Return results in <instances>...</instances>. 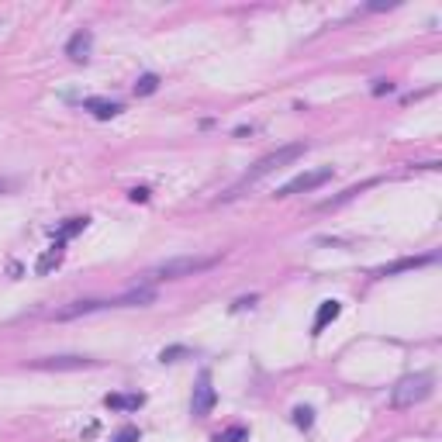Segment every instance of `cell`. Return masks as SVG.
Wrapping results in <instances>:
<instances>
[{
    "label": "cell",
    "mask_w": 442,
    "mask_h": 442,
    "mask_svg": "<svg viewBox=\"0 0 442 442\" xmlns=\"http://www.w3.org/2000/svg\"><path fill=\"white\" fill-rule=\"evenodd\" d=\"M156 301V290L153 287H135V290H128L121 297H111V301H73V304H66L56 311L59 321H69V318H83V315H94V311H107V308H142V304H153Z\"/></svg>",
    "instance_id": "1"
},
{
    "label": "cell",
    "mask_w": 442,
    "mask_h": 442,
    "mask_svg": "<svg viewBox=\"0 0 442 442\" xmlns=\"http://www.w3.org/2000/svg\"><path fill=\"white\" fill-rule=\"evenodd\" d=\"M304 153H308V145H304V142H290V145H280L277 153H270V156H263V159H259V162H256L253 169H249V173H246V177H242V180H239L235 187L228 190L225 197H228V201H232V197H239V193H242V190L249 187V184H256V180H263V177H270V173H277L280 166H287V162H294V159H301Z\"/></svg>",
    "instance_id": "2"
},
{
    "label": "cell",
    "mask_w": 442,
    "mask_h": 442,
    "mask_svg": "<svg viewBox=\"0 0 442 442\" xmlns=\"http://www.w3.org/2000/svg\"><path fill=\"white\" fill-rule=\"evenodd\" d=\"M63 249L66 246H56V242H52V249H45V253L35 259V273H38V277H49L52 270H59V266H63Z\"/></svg>",
    "instance_id": "11"
},
{
    "label": "cell",
    "mask_w": 442,
    "mask_h": 442,
    "mask_svg": "<svg viewBox=\"0 0 442 442\" xmlns=\"http://www.w3.org/2000/svg\"><path fill=\"white\" fill-rule=\"evenodd\" d=\"M187 356H190L187 346H169V349H162V352H159V359H162V363H177V359H187Z\"/></svg>",
    "instance_id": "17"
},
{
    "label": "cell",
    "mask_w": 442,
    "mask_h": 442,
    "mask_svg": "<svg viewBox=\"0 0 442 442\" xmlns=\"http://www.w3.org/2000/svg\"><path fill=\"white\" fill-rule=\"evenodd\" d=\"M32 370H90L97 366V359L90 356H49V359H32Z\"/></svg>",
    "instance_id": "7"
},
{
    "label": "cell",
    "mask_w": 442,
    "mask_h": 442,
    "mask_svg": "<svg viewBox=\"0 0 442 442\" xmlns=\"http://www.w3.org/2000/svg\"><path fill=\"white\" fill-rule=\"evenodd\" d=\"M159 90V76L156 73H145V76H138V83H135V97H149Z\"/></svg>",
    "instance_id": "15"
},
{
    "label": "cell",
    "mask_w": 442,
    "mask_h": 442,
    "mask_svg": "<svg viewBox=\"0 0 442 442\" xmlns=\"http://www.w3.org/2000/svg\"><path fill=\"white\" fill-rule=\"evenodd\" d=\"M246 439H249V429H246V425H232L228 432H218V436H215V442H246Z\"/></svg>",
    "instance_id": "16"
},
{
    "label": "cell",
    "mask_w": 442,
    "mask_h": 442,
    "mask_svg": "<svg viewBox=\"0 0 442 442\" xmlns=\"http://www.w3.org/2000/svg\"><path fill=\"white\" fill-rule=\"evenodd\" d=\"M7 190H11V180H4V177H0V193H7Z\"/></svg>",
    "instance_id": "22"
},
{
    "label": "cell",
    "mask_w": 442,
    "mask_h": 442,
    "mask_svg": "<svg viewBox=\"0 0 442 442\" xmlns=\"http://www.w3.org/2000/svg\"><path fill=\"white\" fill-rule=\"evenodd\" d=\"M90 52H94V32H87V28L73 32V38L66 42V56H69L73 63H87Z\"/></svg>",
    "instance_id": "8"
},
{
    "label": "cell",
    "mask_w": 442,
    "mask_h": 442,
    "mask_svg": "<svg viewBox=\"0 0 442 442\" xmlns=\"http://www.w3.org/2000/svg\"><path fill=\"white\" fill-rule=\"evenodd\" d=\"M332 180V166H321V169H308V173H301V177H294L290 184L277 190V197H294V193H308V190H318L321 184H328Z\"/></svg>",
    "instance_id": "6"
},
{
    "label": "cell",
    "mask_w": 442,
    "mask_h": 442,
    "mask_svg": "<svg viewBox=\"0 0 442 442\" xmlns=\"http://www.w3.org/2000/svg\"><path fill=\"white\" fill-rule=\"evenodd\" d=\"M114 442H138V429H135V425H125V429L114 436Z\"/></svg>",
    "instance_id": "19"
},
{
    "label": "cell",
    "mask_w": 442,
    "mask_h": 442,
    "mask_svg": "<svg viewBox=\"0 0 442 442\" xmlns=\"http://www.w3.org/2000/svg\"><path fill=\"white\" fill-rule=\"evenodd\" d=\"M429 263H436V256H408V259H398V263H390V266H380L377 277H394V273H405V270H418V266H429Z\"/></svg>",
    "instance_id": "10"
},
{
    "label": "cell",
    "mask_w": 442,
    "mask_h": 442,
    "mask_svg": "<svg viewBox=\"0 0 442 442\" xmlns=\"http://www.w3.org/2000/svg\"><path fill=\"white\" fill-rule=\"evenodd\" d=\"M83 111H90L100 121H111V118L121 114V104H118V100H107V97H87V100H83Z\"/></svg>",
    "instance_id": "9"
},
{
    "label": "cell",
    "mask_w": 442,
    "mask_h": 442,
    "mask_svg": "<svg viewBox=\"0 0 442 442\" xmlns=\"http://www.w3.org/2000/svg\"><path fill=\"white\" fill-rule=\"evenodd\" d=\"M339 311H342V304H339V301H321V304H318L315 321H311V332L318 335V332H321L328 321H335V318H339Z\"/></svg>",
    "instance_id": "13"
},
{
    "label": "cell",
    "mask_w": 442,
    "mask_h": 442,
    "mask_svg": "<svg viewBox=\"0 0 442 442\" xmlns=\"http://www.w3.org/2000/svg\"><path fill=\"white\" fill-rule=\"evenodd\" d=\"M432 387H436L432 374H408V377H401L390 387V408H414V405L429 401Z\"/></svg>",
    "instance_id": "3"
},
{
    "label": "cell",
    "mask_w": 442,
    "mask_h": 442,
    "mask_svg": "<svg viewBox=\"0 0 442 442\" xmlns=\"http://www.w3.org/2000/svg\"><path fill=\"white\" fill-rule=\"evenodd\" d=\"M390 90H394V83H390V80H377V83H374V94H390Z\"/></svg>",
    "instance_id": "20"
},
{
    "label": "cell",
    "mask_w": 442,
    "mask_h": 442,
    "mask_svg": "<svg viewBox=\"0 0 442 442\" xmlns=\"http://www.w3.org/2000/svg\"><path fill=\"white\" fill-rule=\"evenodd\" d=\"M145 405V394H107L104 398V408L111 411H138Z\"/></svg>",
    "instance_id": "12"
},
{
    "label": "cell",
    "mask_w": 442,
    "mask_h": 442,
    "mask_svg": "<svg viewBox=\"0 0 442 442\" xmlns=\"http://www.w3.org/2000/svg\"><path fill=\"white\" fill-rule=\"evenodd\" d=\"M87 221H90V218H69L66 225H59V228L52 232V235H56V246H66L73 235H80V232L87 228Z\"/></svg>",
    "instance_id": "14"
},
{
    "label": "cell",
    "mask_w": 442,
    "mask_h": 442,
    "mask_svg": "<svg viewBox=\"0 0 442 442\" xmlns=\"http://www.w3.org/2000/svg\"><path fill=\"white\" fill-rule=\"evenodd\" d=\"M294 425H297V429H311V425H315V411L311 408H294Z\"/></svg>",
    "instance_id": "18"
},
{
    "label": "cell",
    "mask_w": 442,
    "mask_h": 442,
    "mask_svg": "<svg viewBox=\"0 0 442 442\" xmlns=\"http://www.w3.org/2000/svg\"><path fill=\"white\" fill-rule=\"evenodd\" d=\"M215 263H218V256H173V259L159 263L149 277L153 280H180V277H193V273L211 270Z\"/></svg>",
    "instance_id": "4"
},
{
    "label": "cell",
    "mask_w": 442,
    "mask_h": 442,
    "mask_svg": "<svg viewBox=\"0 0 442 442\" xmlns=\"http://www.w3.org/2000/svg\"><path fill=\"white\" fill-rule=\"evenodd\" d=\"M131 201H135V204H138V201L145 204V201H149V190H145V187H135V190H131Z\"/></svg>",
    "instance_id": "21"
},
{
    "label": "cell",
    "mask_w": 442,
    "mask_h": 442,
    "mask_svg": "<svg viewBox=\"0 0 442 442\" xmlns=\"http://www.w3.org/2000/svg\"><path fill=\"white\" fill-rule=\"evenodd\" d=\"M218 405V390L211 387V374L204 370L201 377H197V387H193V398H190V414L193 418H208L211 411Z\"/></svg>",
    "instance_id": "5"
}]
</instances>
